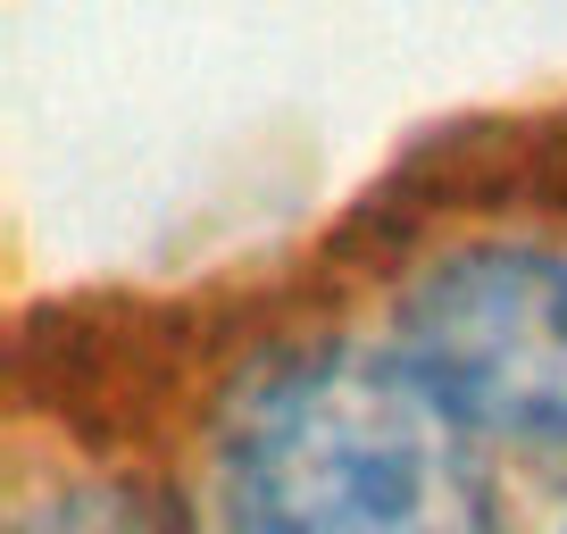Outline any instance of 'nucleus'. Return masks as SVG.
<instances>
[{"instance_id":"nucleus-1","label":"nucleus","mask_w":567,"mask_h":534,"mask_svg":"<svg viewBox=\"0 0 567 534\" xmlns=\"http://www.w3.org/2000/svg\"><path fill=\"white\" fill-rule=\"evenodd\" d=\"M234 534H493L467 418L401 351L267 376L226 451Z\"/></svg>"},{"instance_id":"nucleus-2","label":"nucleus","mask_w":567,"mask_h":534,"mask_svg":"<svg viewBox=\"0 0 567 534\" xmlns=\"http://www.w3.org/2000/svg\"><path fill=\"white\" fill-rule=\"evenodd\" d=\"M401 359L467 427L567 443V259L460 250L401 301Z\"/></svg>"},{"instance_id":"nucleus-3","label":"nucleus","mask_w":567,"mask_h":534,"mask_svg":"<svg viewBox=\"0 0 567 534\" xmlns=\"http://www.w3.org/2000/svg\"><path fill=\"white\" fill-rule=\"evenodd\" d=\"M559 151H567V134H559ZM559 176H567V167H559Z\"/></svg>"}]
</instances>
